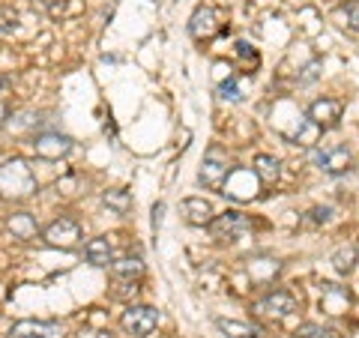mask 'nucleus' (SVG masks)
Instances as JSON below:
<instances>
[{
	"mask_svg": "<svg viewBox=\"0 0 359 338\" xmlns=\"http://www.w3.org/2000/svg\"><path fill=\"white\" fill-rule=\"evenodd\" d=\"M13 338H60V323L54 320H18L13 326Z\"/></svg>",
	"mask_w": 359,
	"mask_h": 338,
	"instance_id": "1a4fd4ad",
	"label": "nucleus"
},
{
	"mask_svg": "<svg viewBox=\"0 0 359 338\" xmlns=\"http://www.w3.org/2000/svg\"><path fill=\"white\" fill-rule=\"evenodd\" d=\"M111 273H114L120 281H138L144 276V264L138 257H123V261L111 264Z\"/></svg>",
	"mask_w": 359,
	"mask_h": 338,
	"instance_id": "2eb2a0df",
	"label": "nucleus"
},
{
	"mask_svg": "<svg viewBox=\"0 0 359 338\" xmlns=\"http://www.w3.org/2000/svg\"><path fill=\"white\" fill-rule=\"evenodd\" d=\"M306 117L311 123H318V126H335L341 120V102L339 99H318V102L309 105Z\"/></svg>",
	"mask_w": 359,
	"mask_h": 338,
	"instance_id": "9b49d317",
	"label": "nucleus"
},
{
	"mask_svg": "<svg viewBox=\"0 0 359 338\" xmlns=\"http://www.w3.org/2000/svg\"><path fill=\"white\" fill-rule=\"evenodd\" d=\"M356 257H359V245H341V249H335L332 252V266L339 269V273H351V269L356 266Z\"/></svg>",
	"mask_w": 359,
	"mask_h": 338,
	"instance_id": "6ab92c4d",
	"label": "nucleus"
},
{
	"mask_svg": "<svg viewBox=\"0 0 359 338\" xmlns=\"http://www.w3.org/2000/svg\"><path fill=\"white\" fill-rule=\"evenodd\" d=\"M309 216H311V222H314V224H320V222H330L332 210H330V207H314V210L309 212Z\"/></svg>",
	"mask_w": 359,
	"mask_h": 338,
	"instance_id": "4be33fe9",
	"label": "nucleus"
},
{
	"mask_svg": "<svg viewBox=\"0 0 359 338\" xmlns=\"http://www.w3.org/2000/svg\"><path fill=\"white\" fill-rule=\"evenodd\" d=\"M216 21H219V13H216V9H212V6H201L198 13L192 15V21H189V33H192L198 42L212 39V36L219 33Z\"/></svg>",
	"mask_w": 359,
	"mask_h": 338,
	"instance_id": "9d476101",
	"label": "nucleus"
},
{
	"mask_svg": "<svg viewBox=\"0 0 359 338\" xmlns=\"http://www.w3.org/2000/svg\"><path fill=\"white\" fill-rule=\"evenodd\" d=\"M33 150L42 159H60L72 150V138L69 135H60V132H39L36 138H33Z\"/></svg>",
	"mask_w": 359,
	"mask_h": 338,
	"instance_id": "6e6552de",
	"label": "nucleus"
},
{
	"mask_svg": "<svg viewBox=\"0 0 359 338\" xmlns=\"http://www.w3.org/2000/svg\"><path fill=\"white\" fill-rule=\"evenodd\" d=\"M219 96L222 99H231V102H240V87H237V81H233V78H228V81H222L219 84Z\"/></svg>",
	"mask_w": 359,
	"mask_h": 338,
	"instance_id": "412c9836",
	"label": "nucleus"
},
{
	"mask_svg": "<svg viewBox=\"0 0 359 338\" xmlns=\"http://www.w3.org/2000/svg\"><path fill=\"white\" fill-rule=\"evenodd\" d=\"M183 216H186L189 224H210L212 207H210V201H204V198H186L183 201Z\"/></svg>",
	"mask_w": 359,
	"mask_h": 338,
	"instance_id": "ddd939ff",
	"label": "nucleus"
},
{
	"mask_svg": "<svg viewBox=\"0 0 359 338\" xmlns=\"http://www.w3.org/2000/svg\"><path fill=\"white\" fill-rule=\"evenodd\" d=\"M45 243L54 245V249H63V252H69L75 249L78 243H81V224H78L75 219L69 216H60V219H54L48 228H45Z\"/></svg>",
	"mask_w": 359,
	"mask_h": 338,
	"instance_id": "7ed1b4c3",
	"label": "nucleus"
},
{
	"mask_svg": "<svg viewBox=\"0 0 359 338\" xmlns=\"http://www.w3.org/2000/svg\"><path fill=\"white\" fill-rule=\"evenodd\" d=\"M156 323H159V311H156L153 306H129L120 318V326L135 338L150 335L156 330Z\"/></svg>",
	"mask_w": 359,
	"mask_h": 338,
	"instance_id": "39448f33",
	"label": "nucleus"
},
{
	"mask_svg": "<svg viewBox=\"0 0 359 338\" xmlns=\"http://www.w3.org/2000/svg\"><path fill=\"white\" fill-rule=\"evenodd\" d=\"M75 338H111V332L108 330H81Z\"/></svg>",
	"mask_w": 359,
	"mask_h": 338,
	"instance_id": "b1692460",
	"label": "nucleus"
},
{
	"mask_svg": "<svg viewBox=\"0 0 359 338\" xmlns=\"http://www.w3.org/2000/svg\"><path fill=\"white\" fill-rule=\"evenodd\" d=\"M84 257L93 266H108L114 264V245H111L108 236H99V240H90L84 245Z\"/></svg>",
	"mask_w": 359,
	"mask_h": 338,
	"instance_id": "f8f14e48",
	"label": "nucleus"
},
{
	"mask_svg": "<svg viewBox=\"0 0 359 338\" xmlns=\"http://www.w3.org/2000/svg\"><path fill=\"white\" fill-rule=\"evenodd\" d=\"M36 191V177L25 159H6L0 165V198H27Z\"/></svg>",
	"mask_w": 359,
	"mask_h": 338,
	"instance_id": "f257e3e1",
	"label": "nucleus"
},
{
	"mask_svg": "<svg viewBox=\"0 0 359 338\" xmlns=\"http://www.w3.org/2000/svg\"><path fill=\"white\" fill-rule=\"evenodd\" d=\"M294 311H297V299L287 290H273V294L255 302V314H261V318H287Z\"/></svg>",
	"mask_w": 359,
	"mask_h": 338,
	"instance_id": "423d86ee",
	"label": "nucleus"
},
{
	"mask_svg": "<svg viewBox=\"0 0 359 338\" xmlns=\"http://www.w3.org/2000/svg\"><path fill=\"white\" fill-rule=\"evenodd\" d=\"M278 174H282V165H278V159H273V156H255V177L264 180V183H276Z\"/></svg>",
	"mask_w": 359,
	"mask_h": 338,
	"instance_id": "dca6fc26",
	"label": "nucleus"
},
{
	"mask_svg": "<svg viewBox=\"0 0 359 338\" xmlns=\"http://www.w3.org/2000/svg\"><path fill=\"white\" fill-rule=\"evenodd\" d=\"M9 231H13L15 240H30L36 234V219L30 212H15V216H9Z\"/></svg>",
	"mask_w": 359,
	"mask_h": 338,
	"instance_id": "f3484780",
	"label": "nucleus"
},
{
	"mask_svg": "<svg viewBox=\"0 0 359 338\" xmlns=\"http://www.w3.org/2000/svg\"><path fill=\"white\" fill-rule=\"evenodd\" d=\"M249 228H252V222H249V216H243L240 210H224L222 216L210 219V234L216 236V240H222V243L237 240V236L245 234Z\"/></svg>",
	"mask_w": 359,
	"mask_h": 338,
	"instance_id": "20e7f679",
	"label": "nucleus"
},
{
	"mask_svg": "<svg viewBox=\"0 0 359 338\" xmlns=\"http://www.w3.org/2000/svg\"><path fill=\"white\" fill-rule=\"evenodd\" d=\"M311 162L323 174H344L351 168V153H347V147H318L311 150Z\"/></svg>",
	"mask_w": 359,
	"mask_h": 338,
	"instance_id": "0eeeda50",
	"label": "nucleus"
},
{
	"mask_svg": "<svg viewBox=\"0 0 359 338\" xmlns=\"http://www.w3.org/2000/svg\"><path fill=\"white\" fill-rule=\"evenodd\" d=\"M344 15H347V25H351L353 30H359V4H351L344 9Z\"/></svg>",
	"mask_w": 359,
	"mask_h": 338,
	"instance_id": "5701e85b",
	"label": "nucleus"
},
{
	"mask_svg": "<svg viewBox=\"0 0 359 338\" xmlns=\"http://www.w3.org/2000/svg\"><path fill=\"white\" fill-rule=\"evenodd\" d=\"M231 171H233V165L228 159V153H224L219 144H212V147L207 150V156H204V162H201L198 183L207 186V189H222L224 183H228Z\"/></svg>",
	"mask_w": 359,
	"mask_h": 338,
	"instance_id": "f03ea898",
	"label": "nucleus"
},
{
	"mask_svg": "<svg viewBox=\"0 0 359 338\" xmlns=\"http://www.w3.org/2000/svg\"><path fill=\"white\" fill-rule=\"evenodd\" d=\"M4 114H6V105H4V99H0V120H4Z\"/></svg>",
	"mask_w": 359,
	"mask_h": 338,
	"instance_id": "a878e982",
	"label": "nucleus"
},
{
	"mask_svg": "<svg viewBox=\"0 0 359 338\" xmlns=\"http://www.w3.org/2000/svg\"><path fill=\"white\" fill-rule=\"evenodd\" d=\"M162 210H165L162 204H156V207H153V224H156V228H159V222H162Z\"/></svg>",
	"mask_w": 359,
	"mask_h": 338,
	"instance_id": "393cba45",
	"label": "nucleus"
},
{
	"mask_svg": "<svg viewBox=\"0 0 359 338\" xmlns=\"http://www.w3.org/2000/svg\"><path fill=\"white\" fill-rule=\"evenodd\" d=\"M294 335L297 338H332V332L327 330V326H318V323H302Z\"/></svg>",
	"mask_w": 359,
	"mask_h": 338,
	"instance_id": "aec40b11",
	"label": "nucleus"
},
{
	"mask_svg": "<svg viewBox=\"0 0 359 338\" xmlns=\"http://www.w3.org/2000/svg\"><path fill=\"white\" fill-rule=\"evenodd\" d=\"M219 332H224L228 338H261V330L252 323H243V320H228V318H219L216 320Z\"/></svg>",
	"mask_w": 359,
	"mask_h": 338,
	"instance_id": "4468645a",
	"label": "nucleus"
},
{
	"mask_svg": "<svg viewBox=\"0 0 359 338\" xmlns=\"http://www.w3.org/2000/svg\"><path fill=\"white\" fill-rule=\"evenodd\" d=\"M102 204L108 210H114L117 216H126V212L132 210V195L129 191H123V189H108L102 195Z\"/></svg>",
	"mask_w": 359,
	"mask_h": 338,
	"instance_id": "a211bd4d",
	"label": "nucleus"
}]
</instances>
